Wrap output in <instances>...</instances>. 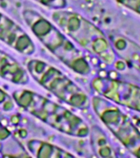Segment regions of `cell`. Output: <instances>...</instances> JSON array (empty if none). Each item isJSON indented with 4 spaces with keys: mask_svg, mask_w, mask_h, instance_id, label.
<instances>
[{
    "mask_svg": "<svg viewBox=\"0 0 140 158\" xmlns=\"http://www.w3.org/2000/svg\"><path fill=\"white\" fill-rule=\"evenodd\" d=\"M53 18L80 46L107 65L114 63L115 53L112 45L107 35L95 25L75 12H56Z\"/></svg>",
    "mask_w": 140,
    "mask_h": 158,
    "instance_id": "cell-1",
    "label": "cell"
},
{
    "mask_svg": "<svg viewBox=\"0 0 140 158\" xmlns=\"http://www.w3.org/2000/svg\"><path fill=\"white\" fill-rule=\"evenodd\" d=\"M25 15L33 32L64 64L77 73H90V67L82 53L53 26L33 12H25Z\"/></svg>",
    "mask_w": 140,
    "mask_h": 158,
    "instance_id": "cell-2",
    "label": "cell"
},
{
    "mask_svg": "<svg viewBox=\"0 0 140 158\" xmlns=\"http://www.w3.org/2000/svg\"><path fill=\"white\" fill-rule=\"evenodd\" d=\"M25 96L27 100L23 97L16 100L30 113L57 130L78 138H85L90 133L85 122L66 108L29 91H25Z\"/></svg>",
    "mask_w": 140,
    "mask_h": 158,
    "instance_id": "cell-3",
    "label": "cell"
},
{
    "mask_svg": "<svg viewBox=\"0 0 140 158\" xmlns=\"http://www.w3.org/2000/svg\"><path fill=\"white\" fill-rule=\"evenodd\" d=\"M93 110L98 117L133 155L140 157V132L130 118L117 106L102 97L92 99Z\"/></svg>",
    "mask_w": 140,
    "mask_h": 158,
    "instance_id": "cell-4",
    "label": "cell"
},
{
    "mask_svg": "<svg viewBox=\"0 0 140 158\" xmlns=\"http://www.w3.org/2000/svg\"><path fill=\"white\" fill-rule=\"evenodd\" d=\"M28 69L42 86L70 106L83 109L89 105V100L84 91L53 67L34 60L28 64Z\"/></svg>",
    "mask_w": 140,
    "mask_h": 158,
    "instance_id": "cell-5",
    "label": "cell"
},
{
    "mask_svg": "<svg viewBox=\"0 0 140 158\" xmlns=\"http://www.w3.org/2000/svg\"><path fill=\"white\" fill-rule=\"evenodd\" d=\"M91 86L94 91L109 101L140 112L139 86L108 77H95Z\"/></svg>",
    "mask_w": 140,
    "mask_h": 158,
    "instance_id": "cell-6",
    "label": "cell"
},
{
    "mask_svg": "<svg viewBox=\"0 0 140 158\" xmlns=\"http://www.w3.org/2000/svg\"><path fill=\"white\" fill-rule=\"evenodd\" d=\"M0 40L24 54L34 51V44L26 34L2 13H0Z\"/></svg>",
    "mask_w": 140,
    "mask_h": 158,
    "instance_id": "cell-7",
    "label": "cell"
},
{
    "mask_svg": "<svg viewBox=\"0 0 140 158\" xmlns=\"http://www.w3.org/2000/svg\"><path fill=\"white\" fill-rule=\"evenodd\" d=\"M109 40L118 56L140 71V45L122 35L111 33Z\"/></svg>",
    "mask_w": 140,
    "mask_h": 158,
    "instance_id": "cell-8",
    "label": "cell"
},
{
    "mask_svg": "<svg viewBox=\"0 0 140 158\" xmlns=\"http://www.w3.org/2000/svg\"><path fill=\"white\" fill-rule=\"evenodd\" d=\"M91 134V144L94 152L100 157H115V150L107 138L98 128H93Z\"/></svg>",
    "mask_w": 140,
    "mask_h": 158,
    "instance_id": "cell-9",
    "label": "cell"
},
{
    "mask_svg": "<svg viewBox=\"0 0 140 158\" xmlns=\"http://www.w3.org/2000/svg\"><path fill=\"white\" fill-rule=\"evenodd\" d=\"M25 72L7 54L0 51V75L7 80L21 82V79L25 75Z\"/></svg>",
    "mask_w": 140,
    "mask_h": 158,
    "instance_id": "cell-10",
    "label": "cell"
},
{
    "mask_svg": "<svg viewBox=\"0 0 140 158\" xmlns=\"http://www.w3.org/2000/svg\"><path fill=\"white\" fill-rule=\"evenodd\" d=\"M128 9L140 15V0H115Z\"/></svg>",
    "mask_w": 140,
    "mask_h": 158,
    "instance_id": "cell-11",
    "label": "cell"
},
{
    "mask_svg": "<svg viewBox=\"0 0 140 158\" xmlns=\"http://www.w3.org/2000/svg\"><path fill=\"white\" fill-rule=\"evenodd\" d=\"M47 7H54V8H62L65 7L66 2V0H35Z\"/></svg>",
    "mask_w": 140,
    "mask_h": 158,
    "instance_id": "cell-12",
    "label": "cell"
}]
</instances>
